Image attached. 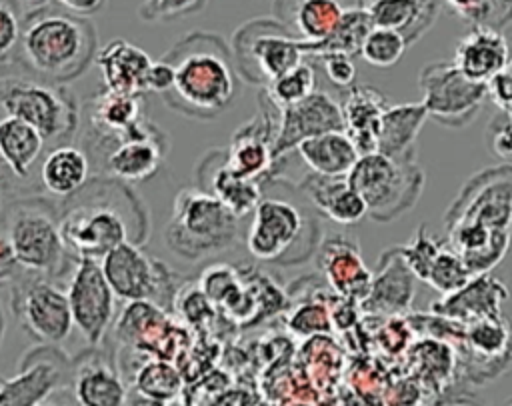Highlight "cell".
I'll return each mask as SVG.
<instances>
[{
    "instance_id": "obj_1",
    "label": "cell",
    "mask_w": 512,
    "mask_h": 406,
    "mask_svg": "<svg viewBox=\"0 0 512 406\" xmlns=\"http://www.w3.org/2000/svg\"><path fill=\"white\" fill-rule=\"evenodd\" d=\"M16 48L22 68L32 76L66 84L94 62L98 34L90 18L46 2L24 12Z\"/></svg>"
},
{
    "instance_id": "obj_2",
    "label": "cell",
    "mask_w": 512,
    "mask_h": 406,
    "mask_svg": "<svg viewBox=\"0 0 512 406\" xmlns=\"http://www.w3.org/2000/svg\"><path fill=\"white\" fill-rule=\"evenodd\" d=\"M174 72L164 102L190 118L208 120L228 108L236 94L234 58L214 32H190L162 56Z\"/></svg>"
},
{
    "instance_id": "obj_3",
    "label": "cell",
    "mask_w": 512,
    "mask_h": 406,
    "mask_svg": "<svg viewBox=\"0 0 512 406\" xmlns=\"http://www.w3.org/2000/svg\"><path fill=\"white\" fill-rule=\"evenodd\" d=\"M114 182L116 180L108 184L106 180H94L96 192H92L86 182L74 196L64 200L66 210L58 218V228L66 250L74 258L100 260L118 244L128 240L136 242L132 224L146 234V224L126 218V212L146 214L144 206L120 210L138 204V198H134L126 186H120V192L112 194Z\"/></svg>"
},
{
    "instance_id": "obj_4",
    "label": "cell",
    "mask_w": 512,
    "mask_h": 406,
    "mask_svg": "<svg viewBox=\"0 0 512 406\" xmlns=\"http://www.w3.org/2000/svg\"><path fill=\"white\" fill-rule=\"evenodd\" d=\"M164 238L170 252L194 262L236 244L238 216L214 194L184 188L174 198Z\"/></svg>"
},
{
    "instance_id": "obj_5",
    "label": "cell",
    "mask_w": 512,
    "mask_h": 406,
    "mask_svg": "<svg viewBox=\"0 0 512 406\" xmlns=\"http://www.w3.org/2000/svg\"><path fill=\"white\" fill-rule=\"evenodd\" d=\"M348 182L362 196L372 220L390 222L416 204L424 176L412 156L392 158L370 152L356 160L348 172Z\"/></svg>"
},
{
    "instance_id": "obj_6",
    "label": "cell",
    "mask_w": 512,
    "mask_h": 406,
    "mask_svg": "<svg viewBox=\"0 0 512 406\" xmlns=\"http://www.w3.org/2000/svg\"><path fill=\"white\" fill-rule=\"evenodd\" d=\"M30 74V72H28ZM0 108L34 126L44 140L66 144L78 130V106L64 84L36 76H2Z\"/></svg>"
},
{
    "instance_id": "obj_7",
    "label": "cell",
    "mask_w": 512,
    "mask_h": 406,
    "mask_svg": "<svg viewBox=\"0 0 512 406\" xmlns=\"http://www.w3.org/2000/svg\"><path fill=\"white\" fill-rule=\"evenodd\" d=\"M4 232L20 268L28 274L56 278L68 256L60 236L58 218L48 202L38 198L14 202L4 214Z\"/></svg>"
},
{
    "instance_id": "obj_8",
    "label": "cell",
    "mask_w": 512,
    "mask_h": 406,
    "mask_svg": "<svg viewBox=\"0 0 512 406\" xmlns=\"http://www.w3.org/2000/svg\"><path fill=\"white\" fill-rule=\"evenodd\" d=\"M230 52L246 80L268 84L304 60L306 42L276 18H256L234 32Z\"/></svg>"
},
{
    "instance_id": "obj_9",
    "label": "cell",
    "mask_w": 512,
    "mask_h": 406,
    "mask_svg": "<svg viewBox=\"0 0 512 406\" xmlns=\"http://www.w3.org/2000/svg\"><path fill=\"white\" fill-rule=\"evenodd\" d=\"M418 86L426 114L446 128L470 124L488 98V84L466 78L454 62L444 60L426 64L420 70Z\"/></svg>"
},
{
    "instance_id": "obj_10",
    "label": "cell",
    "mask_w": 512,
    "mask_h": 406,
    "mask_svg": "<svg viewBox=\"0 0 512 406\" xmlns=\"http://www.w3.org/2000/svg\"><path fill=\"white\" fill-rule=\"evenodd\" d=\"M100 268L114 292L122 300H148L156 306L170 302L172 276L156 258H150L136 242H122L104 254Z\"/></svg>"
},
{
    "instance_id": "obj_11",
    "label": "cell",
    "mask_w": 512,
    "mask_h": 406,
    "mask_svg": "<svg viewBox=\"0 0 512 406\" xmlns=\"http://www.w3.org/2000/svg\"><path fill=\"white\" fill-rule=\"evenodd\" d=\"M12 308L22 328L42 344L56 346L74 328L66 290L40 274L16 284Z\"/></svg>"
},
{
    "instance_id": "obj_12",
    "label": "cell",
    "mask_w": 512,
    "mask_h": 406,
    "mask_svg": "<svg viewBox=\"0 0 512 406\" xmlns=\"http://www.w3.org/2000/svg\"><path fill=\"white\" fill-rule=\"evenodd\" d=\"M452 222H470L492 232H510L512 166L490 168L472 176L446 214V224Z\"/></svg>"
},
{
    "instance_id": "obj_13",
    "label": "cell",
    "mask_w": 512,
    "mask_h": 406,
    "mask_svg": "<svg viewBox=\"0 0 512 406\" xmlns=\"http://www.w3.org/2000/svg\"><path fill=\"white\" fill-rule=\"evenodd\" d=\"M72 322L90 346H98L114 320V292L98 260L76 258L66 288Z\"/></svg>"
},
{
    "instance_id": "obj_14",
    "label": "cell",
    "mask_w": 512,
    "mask_h": 406,
    "mask_svg": "<svg viewBox=\"0 0 512 406\" xmlns=\"http://www.w3.org/2000/svg\"><path fill=\"white\" fill-rule=\"evenodd\" d=\"M72 362L50 344L28 350L18 374L0 380V406H36L70 384Z\"/></svg>"
},
{
    "instance_id": "obj_15",
    "label": "cell",
    "mask_w": 512,
    "mask_h": 406,
    "mask_svg": "<svg viewBox=\"0 0 512 406\" xmlns=\"http://www.w3.org/2000/svg\"><path fill=\"white\" fill-rule=\"evenodd\" d=\"M164 134L142 118L128 134L112 142L102 158L110 178L120 182H142L154 176L166 154Z\"/></svg>"
},
{
    "instance_id": "obj_16",
    "label": "cell",
    "mask_w": 512,
    "mask_h": 406,
    "mask_svg": "<svg viewBox=\"0 0 512 406\" xmlns=\"http://www.w3.org/2000/svg\"><path fill=\"white\" fill-rule=\"evenodd\" d=\"M304 230L300 210L278 198H260L254 206V218L246 236V246L252 256L266 262H280L292 252Z\"/></svg>"
},
{
    "instance_id": "obj_17",
    "label": "cell",
    "mask_w": 512,
    "mask_h": 406,
    "mask_svg": "<svg viewBox=\"0 0 512 406\" xmlns=\"http://www.w3.org/2000/svg\"><path fill=\"white\" fill-rule=\"evenodd\" d=\"M278 130L274 138V158L294 150L304 138L330 130H344L342 108L324 92H312L304 100L276 108Z\"/></svg>"
},
{
    "instance_id": "obj_18",
    "label": "cell",
    "mask_w": 512,
    "mask_h": 406,
    "mask_svg": "<svg viewBox=\"0 0 512 406\" xmlns=\"http://www.w3.org/2000/svg\"><path fill=\"white\" fill-rule=\"evenodd\" d=\"M68 388L78 406H124L128 394L116 366L96 352L72 360Z\"/></svg>"
},
{
    "instance_id": "obj_19",
    "label": "cell",
    "mask_w": 512,
    "mask_h": 406,
    "mask_svg": "<svg viewBox=\"0 0 512 406\" xmlns=\"http://www.w3.org/2000/svg\"><path fill=\"white\" fill-rule=\"evenodd\" d=\"M278 130V118L270 114L256 116L248 124L240 126L232 136L230 148L226 152V166L248 180H260L268 174L274 164V138Z\"/></svg>"
},
{
    "instance_id": "obj_20",
    "label": "cell",
    "mask_w": 512,
    "mask_h": 406,
    "mask_svg": "<svg viewBox=\"0 0 512 406\" xmlns=\"http://www.w3.org/2000/svg\"><path fill=\"white\" fill-rule=\"evenodd\" d=\"M88 128L94 134L96 148H108L112 142L128 134L142 116V96L106 90L86 102Z\"/></svg>"
},
{
    "instance_id": "obj_21",
    "label": "cell",
    "mask_w": 512,
    "mask_h": 406,
    "mask_svg": "<svg viewBox=\"0 0 512 406\" xmlns=\"http://www.w3.org/2000/svg\"><path fill=\"white\" fill-rule=\"evenodd\" d=\"M94 62L102 72L106 90L140 96L148 92L146 78L154 60L140 46L124 38H114L98 48Z\"/></svg>"
},
{
    "instance_id": "obj_22",
    "label": "cell",
    "mask_w": 512,
    "mask_h": 406,
    "mask_svg": "<svg viewBox=\"0 0 512 406\" xmlns=\"http://www.w3.org/2000/svg\"><path fill=\"white\" fill-rule=\"evenodd\" d=\"M508 60L504 34L494 28L476 26L460 38L452 62L466 78L488 84Z\"/></svg>"
},
{
    "instance_id": "obj_23",
    "label": "cell",
    "mask_w": 512,
    "mask_h": 406,
    "mask_svg": "<svg viewBox=\"0 0 512 406\" xmlns=\"http://www.w3.org/2000/svg\"><path fill=\"white\" fill-rule=\"evenodd\" d=\"M340 0H276L274 14L296 38L306 44L326 40L342 18Z\"/></svg>"
},
{
    "instance_id": "obj_24",
    "label": "cell",
    "mask_w": 512,
    "mask_h": 406,
    "mask_svg": "<svg viewBox=\"0 0 512 406\" xmlns=\"http://www.w3.org/2000/svg\"><path fill=\"white\" fill-rule=\"evenodd\" d=\"M342 118L344 132L354 142L358 154L376 152L380 120L388 102L382 92L370 86H350V92L344 98Z\"/></svg>"
},
{
    "instance_id": "obj_25",
    "label": "cell",
    "mask_w": 512,
    "mask_h": 406,
    "mask_svg": "<svg viewBox=\"0 0 512 406\" xmlns=\"http://www.w3.org/2000/svg\"><path fill=\"white\" fill-rule=\"evenodd\" d=\"M372 26L390 28L402 34L412 46L438 16V0H368L364 4Z\"/></svg>"
},
{
    "instance_id": "obj_26",
    "label": "cell",
    "mask_w": 512,
    "mask_h": 406,
    "mask_svg": "<svg viewBox=\"0 0 512 406\" xmlns=\"http://www.w3.org/2000/svg\"><path fill=\"white\" fill-rule=\"evenodd\" d=\"M300 188L320 212L338 224H354L366 216V204L348 182V176H320L312 172Z\"/></svg>"
},
{
    "instance_id": "obj_27",
    "label": "cell",
    "mask_w": 512,
    "mask_h": 406,
    "mask_svg": "<svg viewBox=\"0 0 512 406\" xmlns=\"http://www.w3.org/2000/svg\"><path fill=\"white\" fill-rule=\"evenodd\" d=\"M304 164L320 176H348L360 158L354 142L344 130H330L304 138L296 144Z\"/></svg>"
},
{
    "instance_id": "obj_28",
    "label": "cell",
    "mask_w": 512,
    "mask_h": 406,
    "mask_svg": "<svg viewBox=\"0 0 512 406\" xmlns=\"http://www.w3.org/2000/svg\"><path fill=\"white\" fill-rule=\"evenodd\" d=\"M90 174V158L82 148L72 144L54 146L42 160L40 180L42 186L58 198L74 196L86 182Z\"/></svg>"
},
{
    "instance_id": "obj_29",
    "label": "cell",
    "mask_w": 512,
    "mask_h": 406,
    "mask_svg": "<svg viewBox=\"0 0 512 406\" xmlns=\"http://www.w3.org/2000/svg\"><path fill=\"white\" fill-rule=\"evenodd\" d=\"M506 298L508 290L504 284L494 278L472 276L458 292L444 296L442 302H434V310L470 322L484 316H496L500 312V302Z\"/></svg>"
},
{
    "instance_id": "obj_30",
    "label": "cell",
    "mask_w": 512,
    "mask_h": 406,
    "mask_svg": "<svg viewBox=\"0 0 512 406\" xmlns=\"http://www.w3.org/2000/svg\"><path fill=\"white\" fill-rule=\"evenodd\" d=\"M44 136L28 122L4 114L0 118V158L16 178H26L44 150Z\"/></svg>"
},
{
    "instance_id": "obj_31",
    "label": "cell",
    "mask_w": 512,
    "mask_h": 406,
    "mask_svg": "<svg viewBox=\"0 0 512 406\" xmlns=\"http://www.w3.org/2000/svg\"><path fill=\"white\" fill-rule=\"evenodd\" d=\"M426 118L428 114L422 102L388 106L380 120L376 152L392 158L412 156L414 140Z\"/></svg>"
},
{
    "instance_id": "obj_32",
    "label": "cell",
    "mask_w": 512,
    "mask_h": 406,
    "mask_svg": "<svg viewBox=\"0 0 512 406\" xmlns=\"http://www.w3.org/2000/svg\"><path fill=\"white\" fill-rule=\"evenodd\" d=\"M200 174H208V184L202 190L214 194L238 218L254 210V206L260 202L258 182L234 174L226 166V154L218 164H214L212 160H206L200 168Z\"/></svg>"
},
{
    "instance_id": "obj_33",
    "label": "cell",
    "mask_w": 512,
    "mask_h": 406,
    "mask_svg": "<svg viewBox=\"0 0 512 406\" xmlns=\"http://www.w3.org/2000/svg\"><path fill=\"white\" fill-rule=\"evenodd\" d=\"M372 22L364 6H348L342 12V18L334 32L318 42V44H306V54H318V52H344L348 56L360 54V46L370 32Z\"/></svg>"
},
{
    "instance_id": "obj_34",
    "label": "cell",
    "mask_w": 512,
    "mask_h": 406,
    "mask_svg": "<svg viewBox=\"0 0 512 406\" xmlns=\"http://www.w3.org/2000/svg\"><path fill=\"white\" fill-rule=\"evenodd\" d=\"M420 278L430 284L434 290L442 292L444 296L458 292L466 286L472 278L470 270L462 262V258L448 246V242H440L434 256L426 264Z\"/></svg>"
},
{
    "instance_id": "obj_35",
    "label": "cell",
    "mask_w": 512,
    "mask_h": 406,
    "mask_svg": "<svg viewBox=\"0 0 512 406\" xmlns=\"http://www.w3.org/2000/svg\"><path fill=\"white\" fill-rule=\"evenodd\" d=\"M466 342L476 358H502L508 346H512V326H506L498 314L470 320Z\"/></svg>"
},
{
    "instance_id": "obj_36",
    "label": "cell",
    "mask_w": 512,
    "mask_h": 406,
    "mask_svg": "<svg viewBox=\"0 0 512 406\" xmlns=\"http://www.w3.org/2000/svg\"><path fill=\"white\" fill-rule=\"evenodd\" d=\"M454 16L472 28L500 30L512 22V0H444Z\"/></svg>"
},
{
    "instance_id": "obj_37",
    "label": "cell",
    "mask_w": 512,
    "mask_h": 406,
    "mask_svg": "<svg viewBox=\"0 0 512 406\" xmlns=\"http://www.w3.org/2000/svg\"><path fill=\"white\" fill-rule=\"evenodd\" d=\"M314 68L308 62H300L292 70L276 76L266 84V98L276 106L284 108L304 100L314 92Z\"/></svg>"
},
{
    "instance_id": "obj_38",
    "label": "cell",
    "mask_w": 512,
    "mask_h": 406,
    "mask_svg": "<svg viewBox=\"0 0 512 406\" xmlns=\"http://www.w3.org/2000/svg\"><path fill=\"white\" fill-rule=\"evenodd\" d=\"M406 48H408L406 40L396 30L372 26L360 46V56L370 66L390 68L402 58Z\"/></svg>"
},
{
    "instance_id": "obj_39",
    "label": "cell",
    "mask_w": 512,
    "mask_h": 406,
    "mask_svg": "<svg viewBox=\"0 0 512 406\" xmlns=\"http://www.w3.org/2000/svg\"><path fill=\"white\" fill-rule=\"evenodd\" d=\"M132 388H136L144 396L166 402V400L174 398L176 392L180 390V376H178L176 368L170 366L168 362L154 360V362L144 364L138 370Z\"/></svg>"
},
{
    "instance_id": "obj_40",
    "label": "cell",
    "mask_w": 512,
    "mask_h": 406,
    "mask_svg": "<svg viewBox=\"0 0 512 406\" xmlns=\"http://www.w3.org/2000/svg\"><path fill=\"white\" fill-rule=\"evenodd\" d=\"M210 0H142L138 6V16L144 22H172L192 16Z\"/></svg>"
},
{
    "instance_id": "obj_41",
    "label": "cell",
    "mask_w": 512,
    "mask_h": 406,
    "mask_svg": "<svg viewBox=\"0 0 512 406\" xmlns=\"http://www.w3.org/2000/svg\"><path fill=\"white\" fill-rule=\"evenodd\" d=\"M20 0H0V60L16 52L22 28Z\"/></svg>"
},
{
    "instance_id": "obj_42",
    "label": "cell",
    "mask_w": 512,
    "mask_h": 406,
    "mask_svg": "<svg viewBox=\"0 0 512 406\" xmlns=\"http://www.w3.org/2000/svg\"><path fill=\"white\" fill-rule=\"evenodd\" d=\"M312 56H316L320 60L328 80L334 86L350 88L354 84L356 68L352 64V56H348L344 52H318V54H312Z\"/></svg>"
},
{
    "instance_id": "obj_43",
    "label": "cell",
    "mask_w": 512,
    "mask_h": 406,
    "mask_svg": "<svg viewBox=\"0 0 512 406\" xmlns=\"http://www.w3.org/2000/svg\"><path fill=\"white\" fill-rule=\"evenodd\" d=\"M488 136H490V146L492 150L500 156L510 160L512 158V118L508 116V112L500 110L490 126H488Z\"/></svg>"
},
{
    "instance_id": "obj_44",
    "label": "cell",
    "mask_w": 512,
    "mask_h": 406,
    "mask_svg": "<svg viewBox=\"0 0 512 406\" xmlns=\"http://www.w3.org/2000/svg\"><path fill=\"white\" fill-rule=\"evenodd\" d=\"M488 96L500 110H508L512 106V60H508L504 68L488 82Z\"/></svg>"
},
{
    "instance_id": "obj_45",
    "label": "cell",
    "mask_w": 512,
    "mask_h": 406,
    "mask_svg": "<svg viewBox=\"0 0 512 406\" xmlns=\"http://www.w3.org/2000/svg\"><path fill=\"white\" fill-rule=\"evenodd\" d=\"M174 80V72L172 66L162 58L152 62L150 70H148V78H146V90L148 92H156V94H166L172 86Z\"/></svg>"
},
{
    "instance_id": "obj_46",
    "label": "cell",
    "mask_w": 512,
    "mask_h": 406,
    "mask_svg": "<svg viewBox=\"0 0 512 406\" xmlns=\"http://www.w3.org/2000/svg\"><path fill=\"white\" fill-rule=\"evenodd\" d=\"M20 272H24L14 256L12 244L6 236V232L0 230V282H10L16 280L20 276Z\"/></svg>"
},
{
    "instance_id": "obj_47",
    "label": "cell",
    "mask_w": 512,
    "mask_h": 406,
    "mask_svg": "<svg viewBox=\"0 0 512 406\" xmlns=\"http://www.w3.org/2000/svg\"><path fill=\"white\" fill-rule=\"evenodd\" d=\"M54 2L64 10L78 16H86V18L96 14L106 4V0H54Z\"/></svg>"
},
{
    "instance_id": "obj_48",
    "label": "cell",
    "mask_w": 512,
    "mask_h": 406,
    "mask_svg": "<svg viewBox=\"0 0 512 406\" xmlns=\"http://www.w3.org/2000/svg\"><path fill=\"white\" fill-rule=\"evenodd\" d=\"M36 406H78V404L74 402V398H72V394H70V388L64 386V388L52 392L46 400L38 402Z\"/></svg>"
},
{
    "instance_id": "obj_49",
    "label": "cell",
    "mask_w": 512,
    "mask_h": 406,
    "mask_svg": "<svg viewBox=\"0 0 512 406\" xmlns=\"http://www.w3.org/2000/svg\"><path fill=\"white\" fill-rule=\"evenodd\" d=\"M124 406H164V402L154 400V398H150V396H144V394H140L136 388H132V390H128V394H126Z\"/></svg>"
},
{
    "instance_id": "obj_50",
    "label": "cell",
    "mask_w": 512,
    "mask_h": 406,
    "mask_svg": "<svg viewBox=\"0 0 512 406\" xmlns=\"http://www.w3.org/2000/svg\"><path fill=\"white\" fill-rule=\"evenodd\" d=\"M440 406H480V404H478V402H474V400H468V398H456V400L442 402Z\"/></svg>"
},
{
    "instance_id": "obj_51",
    "label": "cell",
    "mask_w": 512,
    "mask_h": 406,
    "mask_svg": "<svg viewBox=\"0 0 512 406\" xmlns=\"http://www.w3.org/2000/svg\"><path fill=\"white\" fill-rule=\"evenodd\" d=\"M6 174H12V172L6 168V164H4L2 158H0V188L6 184Z\"/></svg>"
},
{
    "instance_id": "obj_52",
    "label": "cell",
    "mask_w": 512,
    "mask_h": 406,
    "mask_svg": "<svg viewBox=\"0 0 512 406\" xmlns=\"http://www.w3.org/2000/svg\"><path fill=\"white\" fill-rule=\"evenodd\" d=\"M22 2H28V4H32V6H40V4H46V2H50V0H22Z\"/></svg>"
},
{
    "instance_id": "obj_53",
    "label": "cell",
    "mask_w": 512,
    "mask_h": 406,
    "mask_svg": "<svg viewBox=\"0 0 512 406\" xmlns=\"http://www.w3.org/2000/svg\"><path fill=\"white\" fill-rule=\"evenodd\" d=\"M508 406H512V400H510V402H508Z\"/></svg>"
}]
</instances>
